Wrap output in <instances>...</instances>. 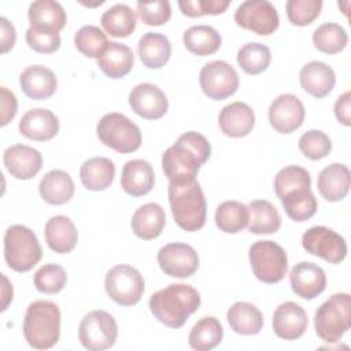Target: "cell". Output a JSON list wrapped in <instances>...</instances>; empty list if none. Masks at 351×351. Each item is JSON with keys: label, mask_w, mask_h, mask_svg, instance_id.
Here are the masks:
<instances>
[{"label": "cell", "mask_w": 351, "mask_h": 351, "mask_svg": "<svg viewBox=\"0 0 351 351\" xmlns=\"http://www.w3.org/2000/svg\"><path fill=\"white\" fill-rule=\"evenodd\" d=\"M210 155L211 145L208 140L197 132H186L163 152L162 169L169 181L196 178L200 166L207 162Z\"/></svg>", "instance_id": "6da1fadb"}, {"label": "cell", "mask_w": 351, "mask_h": 351, "mask_svg": "<svg viewBox=\"0 0 351 351\" xmlns=\"http://www.w3.org/2000/svg\"><path fill=\"white\" fill-rule=\"evenodd\" d=\"M169 204L174 222L186 232L202 229L207 218V203L196 178L169 181Z\"/></svg>", "instance_id": "7a4b0ae2"}, {"label": "cell", "mask_w": 351, "mask_h": 351, "mask_svg": "<svg viewBox=\"0 0 351 351\" xmlns=\"http://www.w3.org/2000/svg\"><path fill=\"white\" fill-rule=\"evenodd\" d=\"M152 315L165 326L181 328L200 306V293L188 284H170L154 292L148 300Z\"/></svg>", "instance_id": "3957f363"}, {"label": "cell", "mask_w": 351, "mask_h": 351, "mask_svg": "<svg viewBox=\"0 0 351 351\" xmlns=\"http://www.w3.org/2000/svg\"><path fill=\"white\" fill-rule=\"evenodd\" d=\"M60 310L51 300H36L26 308L23 336L27 344L37 350L52 348L60 337Z\"/></svg>", "instance_id": "277c9868"}, {"label": "cell", "mask_w": 351, "mask_h": 351, "mask_svg": "<svg viewBox=\"0 0 351 351\" xmlns=\"http://www.w3.org/2000/svg\"><path fill=\"white\" fill-rule=\"evenodd\" d=\"M314 328L325 343H337L351 328V296L340 292L326 299L314 314Z\"/></svg>", "instance_id": "5b68a950"}, {"label": "cell", "mask_w": 351, "mask_h": 351, "mask_svg": "<svg viewBox=\"0 0 351 351\" xmlns=\"http://www.w3.org/2000/svg\"><path fill=\"white\" fill-rule=\"evenodd\" d=\"M41 245L27 226L11 225L4 233V259L10 269L25 273L33 269L41 259Z\"/></svg>", "instance_id": "8992f818"}, {"label": "cell", "mask_w": 351, "mask_h": 351, "mask_svg": "<svg viewBox=\"0 0 351 351\" xmlns=\"http://www.w3.org/2000/svg\"><path fill=\"white\" fill-rule=\"evenodd\" d=\"M99 140L119 154H130L141 145L140 128L121 112H108L96 126Z\"/></svg>", "instance_id": "52a82bcc"}, {"label": "cell", "mask_w": 351, "mask_h": 351, "mask_svg": "<svg viewBox=\"0 0 351 351\" xmlns=\"http://www.w3.org/2000/svg\"><path fill=\"white\" fill-rule=\"evenodd\" d=\"M248 258L254 276L262 282H280L288 271V256L285 250L271 240L255 241L250 247Z\"/></svg>", "instance_id": "ba28073f"}, {"label": "cell", "mask_w": 351, "mask_h": 351, "mask_svg": "<svg viewBox=\"0 0 351 351\" xmlns=\"http://www.w3.org/2000/svg\"><path fill=\"white\" fill-rule=\"evenodd\" d=\"M104 288L110 299L117 304L133 306L140 302L145 282L136 267L130 265H117L107 271Z\"/></svg>", "instance_id": "9c48e42d"}, {"label": "cell", "mask_w": 351, "mask_h": 351, "mask_svg": "<svg viewBox=\"0 0 351 351\" xmlns=\"http://www.w3.org/2000/svg\"><path fill=\"white\" fill-rule=\"evenodd\" d=\"M118 325L115 318L104 310H92L80 322L78 340L89 351H103L115 344Z\"/></svg>", "instance_id": "30bf717a"}, {"label": "cell", "mask_w": 351, "mask_h": 351, "mask_svg": "<svg viewBox=\"0 0 351 351\" xmlns=\"http://www.w3.org/2000/svg\"><path fill=\"white\" fill-rule=\"evenodd\" d=\"M237 26L261 36L274 33L280 25V16L269 0H247L234 11Z\"/></svg>", "instance_id": "8fae6325"}, {"label": "cell", "mask_w": 351, "mask_h": 351, "mask_svg": "<svg viewBox=\"0 0 351 351\" xmlns=\"http://www.w3.org/2000/svg\"><path fill=\"white\" fill-rule=\"evenodd\" d=\"M199 82L206 96L213 100H223L239 89V74L228 62L213 60L202 67Z\"/></svg>", "instance_id": "7c38bea8"}, {"label": "cell", "mask_w": 351, "mask_h": 351, "mask_svg": "<svg viewBox=\"0 0 351 351\" xmlns=\"http://www.w3.org/2000/svg\"><path fill=\"white\" fill-rule=\"evenodd\" d=\"M303 248L328 263H340L347 255V243L343 236L326 226H311L302 236Z\"/></svg>", "instance_id": "4fadbf2b"}, {"label": "cell", "mask_w": 351, "mask_h": 351, "mask_svg": "<svg viewBox=\"0 0 351 351\" xmlns=\"http://www.w3.org/2000/svg\"><path fill=\"white\" fill-rule=\"evenodd\" d=\"M158 263L162 271L170 277L188 278L199 269V255L185 243H169L158 251Z\"/></svg>", "instance_id": "5bb4252c"}, {"label": "cell", "mask_w": 351, "mask_h": 351, "mask_svg": "<svg viewBox=\"0 0 351 351\" xmlns=\"http://www.w3.org/2000/svg\"><path fill=\"white\" fill-rule=\"evenodd\" d=\"M304 106L292 93L277 96L269 107V122L271 128L282 134H289L299 129L304 121Z\"/></svg>", "instance_id": "9a60e30c"}, {"label": "cell", "mask_w": 351, "mask_h": 351, "mask_svg": "<svg viewBox=\"0 0 351 351\" xmlns=\"http://www.w3.org/2000/svg\"><path fill=\"white\" fill-rule=\"evenodd\" d=\"M129 106L144 119H159L167 112L169 101L159 86L143 82L130 90Z\"/></svg>", "instance_id": "2e32d148"}, {"label": "cell", "mask_w": 351, "mask_h": 351, "mask_svg": "<svg viewBox=\"0 0 351 351\" xmlns=\"http://www.w3.org/2000/svg\"><path fill=\"white\" fill-rule=\"evenodd\" d=\"M289 284L299 298L311 300L325 291L326 274L318 265L303 261L291 269Z\"/></svg>", "instance_id": "e0dca14e"}, {"label": "cell", "mask_w": 351, "mask_h": 351, "mask_svg": "<svg viewBox=\"0 0 351 351\" xmlns=\"http://www.w3.org/2000/svg\"><path fill=\"white\" fill-rule=\"evenodd\" d=\"M27 18L30 29L38 33H59L67 23V15L60 3L53 0H36L29 5Z\"/></svg>", "instance_id": "ac0fdd59"}, {"label": "cell", "mask_w": 351, "mask_h": 351, "mask_svg": "<svg viewBox=\"0 0 351 351\" xmlns=\"http://www.w3.org/2000/svg\"><path fill=\"white\" fill-rule=\"evenodd\" d=\"M273 330L277 337L296 340L307 329L308 319L304 308L295 302H284L273 313Z\"/></svg>", "instance_id": "d6986e66"}, {"label": "cell", "mask_w": 351, "mask_h": 351, "mask_svg": "<svg viewBox=\"0 0 351 351\" xmlns=\"http://www.w3.org/2000/svg\"><path fill=\"white\" fill-rule=\"evenodd\" d=\"M3 163L8 173L18 180L33 178L43 166L40 151L25 144H14L3 154Z\"/></svg>", "instance_id": "ffe728a7"}, {"label": "cell", "mask_w": 351, "mask_h": 351, "mask_svg": "<svg viewBox=\"0 0 351 351\" xmlns=\"http://www.w3.org/2000/svg\"><path fill=\"white\" fill-rule=\"evenodd\" d=\"M19 85L29 99L45 100L55 93L58 80L51 69L41 64H33L21 73Z\"/></svg>", "instance_id": "44dd1931"}, {"label": "cell", "mask_w": 351, "mask_h": 351, "mask_svg": "<svg viewBox=\"0 0 351 351\" xmlns=\"http://www.w3.org/2000/svg\"><path fill=\"white\" fill-rule=\"evenodd\" d=\"M18 128L21 134L30 140L47 141L58 134L59 119L51 110L32 108L23 114Z\"/></svg>", "instance_id": "7402d4cb"}, {"label": "cell", "mask_w": 351, "mask_h": 351, "mask_svg": "<svg viewBox=\"0 0 351 351\" xmlns=\"http://www.w3.org/2000/svg\"><path fill=\"white\" fill-rule=\"evenodd\" d=\"M218 125L223 134L229 137H244L255 126L254 110L243 101L226 104L218 115Z\"/></svg>", "instance_id": "603a6c76"}, {"label": "cell", "mask_w": 351, "mask_h": 351, "mask_svg": "<svg viewBox=\"0 0 351 351\" xmlns=\"http://www.w3.org/2000/svg\"><path fill=\"white\" fill-rule=\"evenodd\" d=\"M300 86L311 96L321 99L328 96L336 84V74L330 66L319 60L306 63L299 73Z\"/></svg>", "instance_id": "cb8c5ba5"}, {"label": "cell", "mask_w": 351, "mask_h": 351, "mask_svg": "<svg viewBox=\"0 0 351 351\" xmlns=\"http://www.w3.org/2000/svg\"><path fill=\"white\" fill-rule=\"evenodd\" d=\"M155 184V173L149 162L144 159L128 160L122 167L121 186L130 196L147 195Z\"/></svg>", "instance_id": "d4e9b609"}, {"label": "cell", "mask_w": 351, "mask_h": 351, "mask_svg": "<svg viewBox=\"0 0 351 351\" xmlns=\"http://www.w3.org/2000/svg\"><path fill=\"white\" fill-rule=\"evenodd\" d=\"M350 169L343 163H332L324 167L318 176L317 186L321 196L328 202L344 199L350 191Z\"/></svg>", "instance_id": "484cf974"}, {"label": "cell", "mask_w": 351, "mask_h": 351, "mask_svg": "<svg viewBox=\"0 0 351 351\" xmlns=\"http://www.w3.org/2000/svg\"><path fill=\"white\" fill-rule=\"evenodd\" d=\"M45 241L58 254H69L78 241V232L74 222L66 215L51 217L45 223Z\"/></svg>", "instance_id": "4316f807"}, {"label": "cell", "mask_w": 351, "mask_h": 351, "mask_svg": "<svg viewBox=\"0 0 351 351\" xmlns=\"http://www.w3.org/2000/svg\"><path fill=\"white\" fill-rule=\"evenodd\" d=\"M38 192L43 200L48 204H66L74 196V182L69 173L60 169H53L40 180Z\"/></svg>", "instance_id": "83f0119b"}, {"label": "cell", "mask_w": 351, "mask_h": 351, "mask_svg": "<svg viewBox=\"0 0 351 351\" xmlns=\"http://www.w3.org/2000/svg\"><path fill=\"white\" fill-rule=\"evenodd\" d=\"M130 225L137 237L143 240L156 239L166 225L165 210L155 202L145 203L134 211Z\"/></svg>", "instance_id": "f1b7e54d"}, {"label": "cell", "mask_w": 351, "mask_h": 351, "mask_svg": "<svg viewBox=\"0 0 351 351\" xmlns=\"http://www.w3.org/2000/svg\"><path fill=\"white\" fill-rule=\"evenodd\" d=\"M134 55L133 51L121 43L110 41L106 51L97 59L99 69L110 78H122L133 67Z\"/></svg>", "instance_id": "f546056e"}, {"label": "cell", "mask_w": 351, "mask_h": 351, "mask_svg": "<svg viewBox=\"0 0 351 351\" xmlns=\"http://www.w3.org/2000/svg\"><path fill=\"white\" fill-rule=\"evenodd\" d=\"M115 177V165L111 159L104 156H95L85 160L80 169V178L82 185L89 191L107 189Z\"/></svg>", "instance_id": "4dcf8cb0"}, {"label": "cell", "mask_w": 351, "mask_h": 351, "mask_svg": "<svg viewBox=\"0 0 351 351\" xmlns=\"http://www.w3.org/2000/svg\"><path fill=\"white\" fill-rule=\"evenodd\" d=\"M226 319L233 332L244 336L258 335L263 328L261 310L248 302L233 303L226 313Z\"/></svg>", "instance_id": "1f68e13d"}, {"label": "cell", "mask_w": 351, "mask_h": 351, "mask_svg": "<svg viewBox=\"0 0 351 351\" xmlns=\"http://www.w3.org/2000/svg\"><path fill=\"white\" fill-rule=\"evenodd\" d=\"M137 51L140 60L148 69H160L171 55V44L162 33L148 32L138 40Z\"/></svg>", "instance_id": "d6a6232c"}, {"label": "cell", "mask_w": 351, "mask_h": 351, "mask_svg": "<svg viewBox=\"0 0 351 351\" xmlns=\"http://www.w3.org/2000/svg\"><path fill=\"white\" fill-rule=\"evenodd\" d=\"M250 221L248 230L255 234L276 233L281 226V215L276 206L269 200L256 199L248 204Z\"/></svg>", "instance_id": "836d02e7"}, {"label": "cell", "mask_w": 351, "mask_h": 351, "mask_svg": "<svg viewBox=\"0 0 351 351\" xmlns=\"http://www.w3.org/2000/svg\"><path fill=\"white\" fill-rule=\"evenodd\" d=\"M182 41L185 48L197 56L213 55L222 44L219 33L208 25H196L188 27L184 32Z\"/></svg>", "instance_id": "e575fe53"}, {"label": "cell", "mask_w": 351, "mask_h": 351, "mask_svg": "<svg viewBox=\"0 0 351 351\" xmlns=\"http://www.w3.org/2000/svg\"><path fill=\"white\" fill-rule=\"evenodd\" d=\"M100 23L110 36L123 38L134 32L136 14L128 4L118 3L101 14Z\"/></svg>", "instance_id": "d590c367"}, {"label": "cell", "mask_w": 351, "mask_h": 351, "mask_svg": "<svg viewBox=\"0 0 351 351\" xmlns=\"http://www.w3.org/2000/svg\"><path fill=\"white\" fill-rule=\"evenodd\" d=\"M223 328L221 322L211 315L200 318L191 329L188 336L189 346L196 351H210L221 344Z\"/></svg>", "instance_id": "8d00e7d4"}, {"label": "cell", "mask_w": 351, "mask_h": 351, "mask_svg": "<svg viewBox=\"0 0 351 351\" xmlns=\"http://www.w3.org/2000/svg\"><path fill=\"white\" fill-rule=\"evenodd\" d=\"M215 225L225 233L241 232L250 221V210L237 200H226L215 210Z\"/></svg>", "instance_id": "74e56055"}, {"label": "cell", "mask_w": 351, "mask_h": 351, "mask_svg": "<svg viewBox=\"0 0 351 351\" xmlns=\"http://www.w3.org/2000/svg\"><path fill=\"white\" fill-rule=\"evenodd\" d=\"M280 202L285 214L295 222H304L310 219L318 208V203L311 188L293 191L280 199Z\"/></svg>", "instance_id": "f35d334b"}, {"label": "cell", "mask_w": 351, "mask_h": 351, "mask_svg": "<svg viewBox=\"0 0 351 351\" xmlns=\"http://www.w3.org/2000/svg\"><path fill=\"white\" fill-rule=\"evenodd\" d=\"M271 60L270 48L262 43H247L237 51V63L250 75L263 73Z\"/></svg>", "instance_id": "ab89813d"}, {"label": "cell", "mask_w": 351, "mask_h": 351, "mask_svg": "<svg viewBox=\"0 0 351 351\" xmlns=\"http://www.w3.org/2000/svg\"><path fill=\"white\" fill-rule=\"evenodd\" d=\"M314 47L324 53H337L347 47L348 36L343 26L335 22L319 25L313 33Z\"/></svg>", "instance_id": "60d3db41"}, {"label": "cell", "mask_w": 351, "mask_h": 351, "mask_svg": "<svg viewBox=\"0 0 351 351\" xmlns=\"http://www.w3.org/2000/svg\"><path fill=\"white\" fill-rule=\"evenodd\" d=\"M311 186V177L304 167L291 165L282 167L274 177V191L278 199L298 191L308 189Z\"/></svg>", "instance_id": "b9f144b4"}, {"label": "cell", "mask_w": 351, "mask_h": 351, "mask_svg": "<svg viewBox=\"0 0 351 351\" xmlns=\"http://www.w3.org/2000/svg\"><path fill=\"white\" fill-rule=\"evenodd\" d=\"M75 48L86 58L99 59L108 45L106 33L93 25H85L80 27L74 36Z\"/></svg>", "instance_id": "7bdbcfd3"}, {"label": "cell", "mask_w": 351, "mask_h": 351, "mask_svg": "<svg viewBox=\"0 0 351 351\" xmlns=\"http://www.w3.org/2000/svg\"><path fill=\"white\" fill-rule=\"evenodd\" d=\"M33 282L36 289L41 293H58L64 288L67 274L60 265L48 263L34 273Z\"/></svg>", "instance_id": "ee69618b"}, {"label": "cell", "mask_w": 351, "mask_h": 351, "mask_svg": "<svg viewBox=\"0 0 351 351\" xmlns=\"http://www.w3.org/2000/svg\"><path fill=\"white\" fill-rule=\"evenodd\" d=\"M299 149L307 159L319 160L330 154L332 141L322 130L311 129L300 136Z\"/></svg>", "instance_id": "f6af8a7d"}, {"label": "cell", "mask_w": 351, "mask_h": 351, "mask_svg": "<svg viewBox=\"0 0 351 351\" xmlns=\"http://www.w3.org/2000/svg\"><path fill=\"white\" fill-rule=\"evenodd\" d=\"M322 10L321 0H288L285 11L289 22L296 26L310 25Z\"/></svg>", "instance_id": "bcb514c9"}, {"label": "cell", "mask_w": 351, "mask_h": 351, "mask_svg": "<svg viewBox=\"0 0 351 351\" xmlns=\"http://www.w3.org/2000/svg\"><path fill=\"white\" fill-rule=\"evenodd\" d=\"M138 18L148 26L165 25L171 16V7L167 0L137 1Z\"/></svg>", "instance_id": "7dc6e473"}, {"label": "cell", "mask_w": 351, "mask_h": 351, "mask_svg": "<svg viewBox=\"0 0 351 351\" xmlns=\"http://www.w3.org/2000/svg\"><path fill=\"white\" fill-rule=\"evenodd\" d=\"M229 0H180L178 7L181 12L189 18L203 15H218L225 12L229 7Z\"/></svg>", "instance_id": "c3c4849f"}, {"label": "cell", "mask_w": 351, "mask_h": 351, "mask_svg": "<svg viewBox=\"0 0 351 351\" xmlns=\"http://www.w3.org/2000/svg\"><path fill=\"white\" fill-rule=\"evenodd\" d=\"M26 43L27 45L40 53H52L59 49L60 47V34H45V33H38L34 32L33 29L26 30Z\"/></svg>", "instance_id": "681fc988"}, {"label": "cell", "mask_w": 351, "mask_h": 351, "mask_svg": "<svg viewBox=\"0 0 351 351\" xmlns=\"http://www.w3.org/2000/svg\"><path fill=\"white\" fill-rule=\"evenodd\" d=\"M1 126H5L16 114L18 101L15 95L7 88L1 86Z\"/></svg>", "instance_id": "f907efd6"}, {"label": "cell", "mask_w": 351, "mask_h": 351, "mask_svg": "<svg viewBox=\"0 0 351 351\" xmlns=\"http://www.w3.org/2000/svg\"><path fill=\"white\" fill-rule=\"evenodd\" d=\"M335 115L344 126L351 125V92L347 90L337 97L335 103Z\"/></svg>", "instance_id": "816d5d0a"}, {"label": "cell", "mask_w": 351, "mask_h": 351, "mask_svg": "<svg viewBox=\"0 0 351 351\" xmlns=\"http://www.w3.org/2000/svg\"><path fill=\"white\" fill-rule=\"evenodd\" d=\"M0 30H1V53H5L10 49H12V47L15 45L16 32L14 25L5 16L0 18Z\"/></svg>", "instance_id": "f5cc1de1"}, {"label": "cell", "mask_w": 351, "mask_h": 351, "mask_svg": "<svg viewBox=\"0 0 351 351\" xmlns=\"http://www.w3.org/2000/svg\"><path fill=\"white\" fill-rule=\"evenodd\" d=\"M1 278H3V307H1V311H4L8 306V303L12 300V285L10 284L8 278L1 274Z\"/></svg>", "instance_id": "db71d44e"}]
</instances>
